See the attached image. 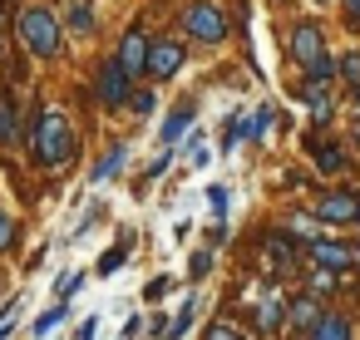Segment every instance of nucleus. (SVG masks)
Returning a JSON list of instances; mask_svg holds the SVG:
<instances>
[{"instance_id":"23","label":"nucleus","mask_w":360,"mask_h":340,"mask_svg":"<svg viewBox=\"0 0 360 340\" xmlns=\"http://www.w3.org/2000/svg\"><path fill=\"white\" fill-rule=\"evenodd\" d=\"M119 266H124V247H114V251H104V261H99V271H104V276H114Z\"/></svg>"},{"instance_id":"10","label":"nucleus","mask_w":360,"mask_h":340,"mask_svg":"<svg viewBox=\"0 0 360 340\" xmlns=\"http://www.w3.org/2000/svg\"><path fill=\"white\" fill-rule=\"evenodd\" d=\"M291 242L286 237H266V271H291Z\"/></svg>"},{"instance_id":"6","label":"nucleus","mask_w":360,"mask_h":340,"mask_svg":"<svg viewBox=\"0 0 360 340\" xmlns=\"http://www.w3.org/2000/svg\"><path fill=\"white\" fill-rule=\"evenodd\" d=\"M291 55H296V65H306V70H316V65L326 60V45H321V30H316L311 20H301V25L291 30Z\"/></svg>"},{"instance_id":"13","label":"nucleus","mask_w":360,"mask_h":340,"mask_svg":"<svg viewBox=\"0 0 360 340\" xmlns=\"http://www.w3.org/2000/svg\"><path fill=\"white\" fill-rule=\"evenodd\" d=\"M281 315H286V301H276V296L257 306V325H262V330H276V325H281Z\"/></svg>"},{"instance_id":"18","label":"nucleus","mask_w":360,"mask_h":340,"mask_svg":"<svg viewBox=\"0 0 360 340\" xmlns=\"http://www.w3.org/2000/svg\"><path fill=\"white\" fill-rule=\"evenodd\" d=\"M11 138H15V109L0 99V143H11Z\"/></svg>"},{"instance_id":"25","label":"nucleus","mask_w":360,"mask_h":340,"mask_svg":"<svg viewBox=\"0 0 360 340\" xmlns=\"http://www.w3.org/2000/svg\"><path fill=\"white\" fill-rule=\"evenodd\" d=\"M11 242H15V227H11V217H6V212H0V251H6Z\"/></svg>"},{"instance_id":"17","label":"nucleus","mask_w":360,"mask_h":340,"mask_svg":"<svg viewBox=\"0 0 360 340\" xmlns=\"http://www.w3.org/2000/svg\"><path fill=\"white\" fill-rule=\"evenodd\" d=\"M188 124H193V109H178V114H173V119H168V124H163V138H168V143H173V138H178V133H183V129H188Z\"/></svg>"},{"instance_id":"16","label":"nucleus","mask_w":360,"mask_h":340,"mask_svg":"<svg viewBox=\"0 0 360 340\" xmlns=\"http://www.w3.org/2000/svg\"><path fill=\"white\" fill-rule=\"evenodd\" d=\"M89 25H94V15H89V6H84V0H75V6H70V30H79V35H84Z\"/></svg>"},{"instance_id":"12","label":"nucleus","mask_w":360,"mask_h":340,"mask_svg":"<svg viewBox=\"0 0 360 340\" xmlns=\"http://www.w3.org/2000/svg\"><path fill=\"white\" fill-rule=\"evenodd\" d=\"M124 163H129V148H119V143H114V153H104V158H99V168H94V183L114 178V173H119Z\"/></svg>"},{"instance_id":"1","label":"nucleus","mask_w":360,"mask_h":340,"mask_svg":"<svg viewBox=\"0 0 360 340\" xmlns=\"http://www.w3.org/2000/svg\"><path fill=\"white\" fill-rule=\"evenodd\" d=\"M35 148V163L40 168H60L70 153H75V129H70V119L60 114V109H45L40 114V124H35V138H30Z\"/></svg>"},{"instance_id":"30","label":"nucleus","mask_w":360,"mask_h":340,"mask_svg":"<svg viewBox=\"0 0 360 340\" xmlns=\"http://www.w3.org/2000/svg\"><path fill=\"white\" fill-rule=\"evenodd\" d=\"M0 25H6V6H0Z\"/></svg>"},{"instance_id":"11","label":"nucleus","mask_w":360,"mask_h":340,"mask_svg":"<svg viewBox=\"0 0 360 340\" xmlns=\"http://www.w3.org/2000/svg\"><path fill=\"white\" fill-rule=\"evenodd\" d=\"M311 340H350V320L345 315H321V325L311 330Z\"/></svg>"},{"instance_id":"26","label":"nucleus","mask_w":360,"mask_h":340,"mask_svg":"<svg viewBox=\"0 0 360 340\" xmlns=\"http://www.w3.org/2000/svg\"><path fill=\"white\" fill-rule=\"evenodd\" d=\"M129 104H134V114H153V109H158V104H153V94H134Z\"/></svg>"},{"instance_id":"29","label":"nucleus","mask_w":360,"mask_h":340,"mask_svg":"<svg viewBox=\"0 0 360 340\" xmlns=\"http://www.w3.org/2000/svg\"><path fill=\"white\" fill-rule=\"evenodd\" d=\"M345 15H350V20L360 25V0H345Z\"/></svg>"},{"instance_id":"8","label":"nucleus","mask_w":360,"mask_h":340,"mask_svg":"<svg viewBox=\"0 0 360 340\" xmlns=\"http://www.w3.org/2000/svg\"><path fill=\"white\" fill-rule=\"evenodd\" d=\"M178 70H183V45H178V40H153L148 74H153V79H173Z\"/></svg>"},{"instance_id":"28","label":"nucleus","mask_w":360,"mask_h":340,"mask_svg":"<svg viewBox=\"0 0 360 340\" xmlns=\"http://www.w3.org/2000/svg\"><path fill=\"white\" fill-rule=\"evenodd\" d=\"M94 330H99V320H84V325H79V335H75V340H94Z\"/></svg>"},{"instance_id":"2","label":"nucleus","mask_w":360,"mask_h":340,"mask_svg":"<svg viewBox=\"0 0 360 340\" xmlns=\"http://www.w3.org/2000/svg\"><path fill=\"white\" fill-rule=\"evenodd\" d=\"M15 30H20V40H25V50L30 55H40V60H50L55 50H60V25H55V15L50 11H20V20H15Z\"/></svg>"},{"instance_id":"15","label":"nucleus","mask_w":360,"mask_h":340,"mask_svg":"<svg viewBox=\"0 0 360 340\" xmlns=\"http://www.w3.org/2000/svg\"><path fill=\"white\" fill-rule=\"evenodd\" d=\"M340 163H345V153H340V148H330V143L316 153V168H321V173H340Z\"/></svg>"},{"instance_id":"27","label":"nucleus","mask_w":360,"mask_h":340,"mask_svg":"<svg viewBox=\"0 0 360 340\" xmlns=\"http://www.w3.org/2000/svg\"><path fill=\"white\" fill-rule=\"evenodd\" d=\"M207 197H212V212H217V217H222V212H227V192H222V188H212V192H207Z\"/></svg>"},{"instance_id":"31","label":"nucleus","mask_w":360,"mask_h":340,"mask_svg":"<svg viewBox=\"0 0 360 340\" xmlns=\"http://www.w3.org/2000/svg\"><path fill=\"white\" fill-rule=\"evenodd\" d=\"M355 143H360V124H355Z\"/></svg>"},{"instance_id":"24","label":"nucleus","mask_w":360,"mask_h":340,"mask_svg":"<svg viewBox=\"0 0 360 340\" xmlns=\"http://www.w3.org/2000/svg\"><path fill=\"white\" fill-rule=\"evenodd\" d=\"M340 74H345L350 84H360V55H345V60H340Z\"/></svg>"},{"instance_id":"22","label":"nucleus","mask_w":360,"mask_h":340,"mask_svg":"<svg viewBox=\"0 0 360 340\" xmlns=\"http://www.w3.org/2000/svg\"><path fill=\"white\" fill-rule=\"evenodd\" d=\"M207 271H212V256H207V251H198V256L188 261V276H193V281H202Z\"/></svg>"},{"instance_id":"20","label":"nucleus","mask_w":360,"mask_h":340,"mask_svg":"<svg viewBox=\"0 0 360 340\" xmlns=\"http://www.w3.org/2000/svg\"><path fill=\"white\" fill-rule=\"evenodd\" d=\"M60 320H65V306H50V310H45V315L35 320V335H45V330H55Z\"/></svg>"},{"instance_id":"7","label":"nucleus","mask_w":360,"mask_h":340,"mask_svg":"<svg viewBox=\"0 0 360 340\" xmlns=\"http://www.w3.org/2000/svg\"><path fill=\"white\" fill-rule=\"evenodd\" d=\"M148 55H153V45L143 40V30H129V35L119 40V65H124L129 74H148Z\"/></svg>"},{"instance_id":"4","label":"nucleus","mask_w":360,"mask_h":340,"mask_svg":"<svg viewBox=\"0 0 360 340\" xmlns=\"http://www.w3.org/2000/svg\"><path fill=\"white\" fill-rule=\"evenodd\" d=\"M129 99H134L129 70H124L119 60H104V70H99V104H104V109H119V104H129Z\"/></svg>"},{"instance_id":"3","label":"nucleus","mask_w":360,"mask_h":340,"mask_svg":"<svg viewBox=\"0 0 360 340\" xmlns=\"http://www.w3.org/2000/svg\"><path fill=\"white\" fill-rule=\"evenodd\" d=\"M183 30H188L193 40H202V45H217V40L227 35V20H222L217 6H193V11L183 15Z\"/></svg>"},{"instance_id":"19","label":"nucleus","mask_w":360,"mask_h":340,"mask_svg":"<svg viewBox=\"0 0 360 340\" xmlns=\"http://www.w3.org/2000/svg\"><path fill=\"white\" fill-rule=\"evenodd\" d=\"M193 315H198V301H188V306H183V315H178V320L168 325V340H178V335H183V330L193 325Z\"/></svg>"},{"instance_id":"5","label":"nucleus","mask_w":360,"mask_h":340,"mask_svg":"<svg viewBox=\"0 0 360 340\" xmlns=\"http://www.w3.org/2000/svg\"><path fill=\"white\" fill-rule=\"evenodd\" d=\"M311 261L326 266V271H355V266H360V251H355L350 242H326V237H316V242H311Z\"/></svg>"},{"instance_id":"21","label":"nucleus","mask_w":360,"mask_h":340,"mask_svg":"<svg viewBox=\"0 0 360 340\" xmlns=\"http://www.w3.org/2000/svg\"><path fill=\"white\" fill-rule=\"evenodd\" d=\"M207 340H247L237 325H227V320H217V325H207Z\"/></svg>"},{"instance_id":"14","label":"nucleus","mask_w":360,"mask_h":340,"mask_svg":"<svg viewBox=\"0 0 360 340\" xmlns=\"http://www.w3.org/2000/svg\"><path fill=\"white\" fill-rule=\"evenodd\" d=\"M291 325H296V330H311V325H321V320H316V301H311V296L291 301Z\"/></svg>"},{"instance_id":"9","label":"nucleus","mask_w":360,"mask_h":340,"mask_svg":"<svg viewBox=\"0 0 360 340\" xmlns=\"http://www.w3.org/2000/svg\"><path fill=\"white\" fill-rule=\"evenodd\" d=\"M316 217H321V222H350V217H360V202H355V192H330V197L316 207Z\"/></svg>"}]
</instances>
